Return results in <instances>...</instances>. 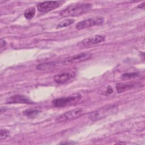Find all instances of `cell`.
Listing matches in <instances>:
<instances>
[{"label":"cell","mask_w":145,"mask_h":145,"mask_svg":"<svg viewBox=\"0 0 145 145\" xmlns=\"http://www.w3.org/2000/svg\"><path fill=\"white\" fill-rule=\"evenodd\" d=\"M84 113L85 110L84 109L81 108H75L59 115L56 118V121L57 123H62L70 121L82 116Z\"/></svg>","instance_id":"cell-2"},{"label":"cell","mask_w":145,"mask_h":145,"mask_svg":"<svg viewBox=\"0 0 145 145\" xmlns=\"http://www.w3.org/2000/svg\"><path fill=\"white\" fill-rule=\"evenodd\" d=\"M134 86L133 83H118L116 84V88L118 93H122L133 88Z\"/></svg>","instance_id":"cell-10"},{"label":"cell","mask_w":145,"mask_h":145,"mask_svg":"<svg viewBox=\"0 0 145 145\" xmlns=\"http://www.w3.org/2000/svg\"><path fill=\"white\" fill-rule=\"evenodd\" d=\"M74 22H75V20H74V19H66V20L60 22L57 25V28H64V27L69 26L71 24H72Z\"/></svg>","instance_id":"cell-14"},{"label":"cell","mask_w":145,"mask_h":145,"mask_svg":"<svg viewBox=\"0 0 145 145\" xmlns=\"http://www.w3.org/2000/svg\"><path fill=\"white\" fill-rule=\"evenodd\" d=\"M92 58V54L89 52H82L74 56L65 58L62 63L64 65L78 63L79 62L87 61Z\"/></svg>","instance_id":"cell-6"},{"label":"cell","mask_w":145,"mask_h":145,"mask_svg":"<svg viewBox=\"0 0 145 145\" xmlns=\"http://www.w3.org/2000/svg\"><path fill=\"white\" fill-rule=\"evenodd\" d=\"M10 134V132L8 130H7L6 129H2L1 130V137H0V140L2 141L3 140L6 139Z\"/></svg>","instance_id":"cell-15"},{"label":"cell","mask_w":145,"mask_h":145,"mask_svg":"<svg viewBox=\"0 0 145 145\" xmlns=\"http://www.w3.org/2000/svg\"><path fill=\"white\" fill-rule=\"evenodd\" d=\"M9 104H32L33 101L26 96L22 95H15L10 97L7 100Z\"/></svg>","instance_id":"cell-9"},{"label":"cell","mask_w":145,"mask_h":145,"mask_svg":"<svg viewBox=\"0 0 145 145\" xmlns=\"http://www.w3.org/2000/svg\"><path fill=\"white\" fill-rule=\"evenodd\" d=\"M105 37L104 35H96L86 38L78 43V46L82 48H88L93 45H96L105 41Z\"/></svg>","instance_id":"cell-5"},{"label":"cell","mask_w":145,"mask_h":145,"mask_svg":"<svg viewBox=\"0 0 145 145\" xmlns=\"http://www.w3.org/2000/svg\"><path fill=\"white\" fill-rule=\"evenodd\" d=\"M138 75V72H128V73H125L123 74L122 75V78L124 79H130L133 78H135Z\"/></svg>","instance_id":"cell-16"},{"label":"cell","mask_w":145,"mask_h":145,"mask_svg":"<svg viewBox=\"0 0 145 145\" xmlns=\"http://www.w3.org/2000/svg\"><path fill=\"white\" fill-rule=\"evenodd\" d=\"M35 11H36V10L34 7H31V8L27 9L24 11V17L28 20L32 19L33 18V16H35Z\"/></svg>","instance_id":"cell-13"},{"label":"cell","mask_w":145,"mask_h":145,"mask_svg":"<svg viewBox=\"0 0 145 145\" xmlns=\"http://www.w3.org/2000/svg\"><path fill=\"white\" fill-rule=\"evenodd\" d=\"M6 45V42L3 39H1V41H0L1 48H2L3 46H5Z\"/></svg>","instance_id":"cell-18"},{"label":"cell","mask_w":145,"mask_h":145,"mask_svg":"<svg viewBox=\"0 0 145 145\" xmlns=\"http://www.w3.org/2000/svg\"><path fill=\"white\" fill-rule=\"evenodd\" d=\"M64 3L63 1H45L39 3L37 8L39 11L41 12H48L61 6Z\"/></svg>","instance_id":"cell-7"},{"label":"cell","mask_w":145,"mask_h":145,"mask_svg":"<svg viewBox=\"0 0 145 145\" xmlns=\"http://www.w3.org/2000/svg\"><path fill=\"white\" fill-rule=\"evenodd\" d=\"M40 112V110L37 109H34V108H30L25 110L23 112V114L29 118H33L36 116H37L39 113Z\"/></svg>","instance_id":"cell-12"},{"label":"cell","mask_w":145,"mask_h":145,"mask_svg":"<svg viewBox=\"0 0 145 145\" xmlns=\"http://www.w3.org/2000/svg\"><path fill=\"white\" fill-rule=\"evenodd\" d=\"M92 7V4L89 3L72 4L61 11L59 15L63 17L78 16L87 12Z\"/></svg>","instance_id":"cell-1"},{"label":"cell","mask_w":145,"mask_h":145,"mask_svg":"<svg viewBox=\"0 0 145 145\" xmlns=\"http://www.w3.org/2000/svg\"><path fill=\"white\" fill-rule=\"evenodd\" d=\"M75 75V72L72 71H67L59 72L54 76L53 79L54 82L58 84H63L72 78Z\"/></svg>","instance_id":"cell-8"},{"label":"cell","mask_w":145,"mask_h":145,"mask_svg":"<svg viewBox=\"0 0 145 145\" xmlns=\"http://www.w3.org/2000/svg\"><path fill=\"white\" fill-rule=\"evenodd\" d=\"M112 92H113V89H112V88H111V87L109 86V87H108L107 88L106 90L105 91V95H108L111 94Z\"/></svg>","instance_id":"cell-17"},{"label":"cell","mask_w":145,"mask_h":145,"mask_svg":"<svg viewBox=\"0 0 145 145\" xmlns=\"http://www.w3.org/2000/svg\"><path fill=\"white\" fill-rule=\"evenodd\" d=\"M56 67L55 63L53 62H46L39 64L36 66V69L40 71H49L51 70Z\"/></svg>","instance_id":"cell-11"},{"label":"cell","mask_w":145,"mask_h":145,"mask_svg":"<svg viewBox=\"0 0 145 145\" xmlns=\"http://www.w3.org/2000/svg\"><path fill=\"white\" fill-rule=\"evenodd\" d=\"M144 2H143L142 4H140V5H139L138 6V7H139L140 8H144Z\"/></svg>","instance_id":"cell-19"},{"label":"cell","mask_w":145,"mask_h":145,"mask_svg":"<svg viewBox=\"0 0 145 145\" xmlns=\"http://www.w3.org/2000/svg\"><path fill=\"white\" fill-rule=\"evenodd\" d=\"M104 19L103 17H101V16H96V17L88 18L76 24L75 27L78 30L83 29L91 27L95 25H101L104 23Z\"/></svg>","instance_id":"cell-4"},{"label":"cell","mask_w":145,"mask_h":145,"mask_svg":"<svg viewBox=\"0 0 145 145\" xmlns=\"http://www.w3.org/2000/svg\"><path fill=\"white\" fill-rule=\"evenodd\" d=\"M82 98V95L79 93H75L72 95L62 97L54 99L52 101V104L57 108L65 107L70 105L78 101Z\"/></svg>","instance_id":"cell-3"}]
</instances>
